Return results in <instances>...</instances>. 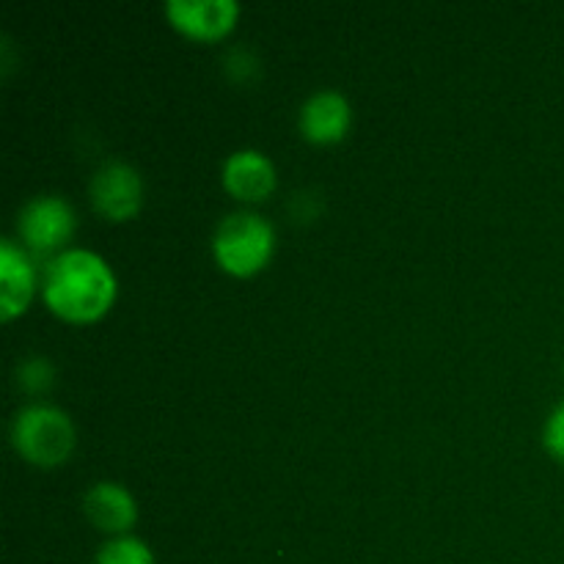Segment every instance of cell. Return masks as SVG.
I'll list each match as a JSON object with an SVG mask.
<instances>
[{
    "mask_svg": "<svg viewBox=\"0 0 564 564\" xmlns=\"http://www.w3.org/2000/svg\"><path fill=\"white\" fill-rule=\"evenodd\" d=\"M116 297V275L99 253L86 248L61 251L44 273V303L69 323L102 317Z\"/></svg>",
    "mask_w": 564,
    "mask_h": 564,
    "instance_id": "obj_1",
    "label": "cell"
},
{
    "mask_svg": "<svg viewBox=\"0 0 564 564\" xmlns=\"http://www.w3.org/2000/svg\"><path fill=\"white\" fill-rule=\"evenodd\" d=\"M11 444L33 466H61L75 449V424L61 408L25 405L11 424Z\"/></svg>",
    "mask_w": 564,
    "mask_h": 564,
    "instance_id": "obj_2",
    "label": "cell"
},
{
    "mask_svg": "<svg viewBox=\"0 0 564 564\" xmlns=\"http://www.w3.org/2000/svg\"><path fill=\"white\" fill-rule=\"evenodd\" d=\"M275 248V231L262 215L231 213L213 235V253L220 268L231 275H251L270 262Z\"/></svg>",
    "mask_w": 564,
    "mask_h": 564,
    "instance_id": "obj_3",
    "label": "cell"
},
{
    "mask_svg": "<svg viewBox=\"0 0 564 564\" xmlns=\"http://www.w3.org/2000/svg\"><path fill=\"white\" fill-rule=\"evenodd\" d=\"M17 231L33 253H53L75 231V209L61 196H36L20 209Z\"/></svg>",
    "mask_w": 564,
    "mask_h": 564,
    "instance_id": "obj_4",
    "label": "cell"
},
{
    "mask_svg": "<svg viewBox=\"0 0 564 564\" xmlns=\"http://www.w3.org/2000/svg\"><path fill=\"white\" fill-rule=\"evenodd\" d=\"M91 202L97 213L110 220H124L138 213L143 198V182L130 163L110 160L91 176Z\"/></svg>",
    "mask_w": 564,
    "mask_h": 564,
    "instance_id": "obj_5",
    "label": "cell"
},
{
    "mask_svg": "<svg viewBox=\"0 0 564 564\" xmlns=\"http://www.w3.org/2000/svg\"><path fill=\"white\" fill-rule=\"evenodd\" d=\"M171 25L193 39H218L231 31L240 6L235 0H169L165 3Z\"/></svg>",
    "mask_w": 564,
    "mask_h": 564,
    "instance_id": "obj_6",
    "label": "cell"
},
{
    "mask_svg": "<svg viewBox=\"0 0 564 564\" xmlns=\"http://www.w3.org/2000/svg\"><path fill=\"white\" fill-rule=\"evenodd\" d=\"M36 286V270L31 257L14 240H0V317L11 319L25 312Z\"/></svg>",
    "mask_w": 564,
    "mask_h": 564,
    "instance_id": "obj_7",
    "label": "cell"
},
{
    "mask_svg": "<svg viewBox=\"0 0 564 564\" xmlns=\"http://www.w3.org/2000/svg\"><path fill=\"white\" fill-rule=\"evenodd\" d=\"M352 110L345 94L334 88L312 94L301 108V132L314 143H334L350 130Z\"/></svg>",
    "mask_w": 564,
    "mask_h": 564,
    "instance_id": "obj_8",
    "label": "cell"
},
{
    "mask_svg": "<svg viewBox=\"0 0 564 564\" xmlns=\"http://www.w3.org/2000/svg\"><path fill=\"white\" fill-rule=\"evenodd\" d=\"M224 185L242 202H262L275 187V169L257 149H240L224 163Z\"/></svg>",
    "mask_w": 564,
    "mask_h": 564,
    "instance_id": "obj_9",
    "label": "cell"
},
{
    "mask_svg": "<svg viewBox=\"0 0 564 564\" xmlns=\"http://www.w3.org/2000/svg\"><path fill=\"white\" fill-rule=\"evenodd\" d=\"M83 510H86L88 521L102 532H127L135 523L138 507L135 499L127 488L116 482H97L88 488L83 496Z\"/></svg>",
    "mask_w": 564,
    "mask_h": 564,
    "instance_id": "obj_10",
    "label": "cell"
},
{
    "mask_svg": "<svg viewBox=\"0 0 564 564\" xmlns=\"http://www.w3.org/2000/svg\"><path fill=\"white\" fill-rule=\"evenodd\" d=\"M94 564H154V554L143 540L121 534L99 549L97 562Z\"/></svg>",
    "mask_w": 564,
    "mask_h": 564,
    "instance_id": "obj_11",
    "label": "cell"
},
{
    "mask_svg": "<svg viewBox=\"0 0 564 564\" xmlns=\"http://www.w3.org/2000/svg\"><path fill=\"white\" fill-rule=\"evenodd\" d=\"M53 364L47 361V358H25V361L20 364V369H17V380H20V386L25 391H31V394H39V391H47L50 386H53Z\"/></svg>",
    "mask_w": 564,
    "mask_h": 564,
    "instance_id": "obj_12",
    "label": "cell"
},
{
    "mask_svg": "<svg viewBox=\"0 0 564 564\" xmlns=\"http://www.w3.org/2000/svg\"><path fill=\"white\" fill-rule=\"evenodd\" d=\"M543 438H545V446H549V452H554L556 457H562L564 460V405L556 408V411L549 416Z\"/></svg>",
    "mask_w": 564,
    "mask_h": 564,
    "instance_id": "obj_13",
    "label": "cell"
},
{
    "mask_svg": "<svg viewBox=\"0 0 564 564\" xmlns=\"http://www.w3.org/2000/svg\"><path fill=\"white\" fill-rule=\"evenodd\" d=\"M257 58H253L248 50H235V53H229V58H226V69H229L231 77H237V80H248L251 75H257Z\"/></svg>",
    "mask_w": 564,
    "mask_h": 564,
    "instance_id": "obj_14",
    "label": "cell"
}]
</instances>
